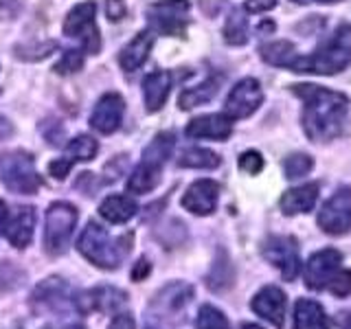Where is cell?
I'll return each instance as SVG.
<instances>
[{"mask_svg":"<svg viewBox=\"0 0 351 329\" xmlns=\"http://www.w3.org/2000/svg\"><path fill=\"white\" fill-rule=\"evenodd\" d=\"M149 270H152V263L147 259H141L136 263V268L132 270V279H134V281H143L149 274Z\"/></svg>","mask_w":351,"mask_h":329,"instance_id":"42","label":"cell"},{"mask_svg":"<svg viewBox=\"0 0 351 329\" xmlns=\"http://www.w3.org/2000/svg\"><path fill=\"white\" fill-rule=\"evenodd\" d=\"M316 200H318V184L307 182L285 191L279 200V206L285 215H299V213H310Z\"/></svg>","mask_w":351,"mask_h":329,"instance_id":"19","label":"cell"},{"mask_svg":"<svg viewBox=\"0 0 351 329\" xmlns=\"http://www.w3.org/2000/svg\"><path fill=\"white\" fill-rule=\"evenodd\" d=\"M314 162L307 154H292V156L285 158L283 162V171H285V178L288 180H296V178H303L312 171Z\"/></svg>","mask_w":351,"mask_h":329,"instance_id":"32","label":"cell"},{"mask_svg":"<svg viewBox=\"0 0 351 329\" xmlns=\"http://www.w3.org/2000/svg\"><path fill=\"white\" fill-rule=\"evenodd\" d=\"M340 263H343V255L334 248H325V250L314 252V255L307 259L305 270H303L305 285L310 290L327 288V283L332 281V277L340 270Z\"/></svg>","mask_w":351,"mask_h":329,"instance_id":"11","label":"cell"},{"mask_svg":"<svg viewBox=\"0 0 351 329\" xmlns=\"http://www.w3.org/2000/svg\"><path fill=\"white\" fill-rule=\"evenodd\" d=\"M197 329H230L226 316L213 305H202L197 312Z\"/></svg>","mask_w":351,"mask_h":329,"instance_id":"33","label":"cell"},{"mask_svg":"<svg viewBox=\"0 0 351 329\" xmlns=\"http://www.w3.org/2000/svg\"><path fill=\"white\" fill-rule=\"evenodd\" d=\"M217 90H219V77H208V80L202 82L200 86H193V88L182 90L178 103L182 110H191V108H197L202 103H208L217 95Z\"/></svg>","mask_w":351,"mask_h":329,"instance_id":"28","label":"cell"},{"mask_svg":"<svg viewBox=\"0 0 351 329\" xmlns=\"http://www.w3.org/2000/svg\"><path fill=\"white\" fill-rule=\"evenodd\" d=\"M193 296V288L186 283H171L167 288H162L156 299H154V307L162 314H173V312H180L182 307L191 301Z\"/></svg>","mask_w":351,"mask_h":329,"instance_id":"23","label":"cell"},{"mask_svg":"<svg viewBox=\"0 0 351 329\" xmlns=\"http://www.w3.org/2000/svg\"><path fill=\"white\" fill-rule=\"evenodd\" d=\"M180 167H189V169H215L219 167V156L211 149L204 147H191L182 151V156L178 158Z\"/></svg>","mask_w":351,"mask_h":329,"instance_id":"30","label":"cell"},{"mask_svg":"<svg viewBox=\"0 0 351 329\" xmlns=\"http://www.w3.org/2000/svg\"><path fill=\"white\" fill-rule=\"evenodd\" d=\"M160 169L162 167H158V164L141 160V164L130 175L128 189L132 193H138V195H145V193L154 191L158 186V182H160Z\"/></svg>","mask_w":351,"mask_h":329,"instance_id":"26","label":"cell"},{"mask_svg":"<svg viewBox=\"0 0 351 329\" xmlns=\"http://www.w3.org/2000/svg\"><path fill=\"white\" fill-rule=\"evenodd\" d=\"M292 329H329V318L323 310V305L312 299L296 301Z\"/></svg>","mask_w":351,"mask_h":329,"instance_id":"22","label":"cell"},{"mask_svg":"<svg viewBox=\"0 0 351 329\" xmlns=\"http://www.w3.org/2000/svg\"><path fill=\"white\" fill-rule=\"evenodd\" d=\"M206 283H208V288H213V290H224V288H228L230 283H233V268H230L228 259L215 263L211 274H208Z\"/></svg>","mask_w":351,"mask_h":329,"instance_id":"34","label":"cell"},{"mask_svg":"<svg viewBox=\"0 0 351 329\" xmlns=\"http://www.w3.org/2000/svg\"><path fill=\"white\" fill-rule=\"evenodd\" d=\"M318 226L327 235H345L351 230V189L340 186V189L323 204L318 213Z\"/></svg>","mask_w":351,"mask_h":329,"instance_id":"9","label":"cell"},{"mask_svg":"<svg viewBox=\"0 0 351 329\" xmlns=\"http://www.w3.org/2000/svg\"><path fill=\"white\" fill-rule=\"evenodd\" d=\"M171 93V75L167 71H154L143 80V97H145L147 112H158L167 103Z\"/></svg>","mask_w":351,"mask_h":329,"instance_id":"20","label":"cell"},{"mask_svg":"<svg viewBox=\"0 0 351 329\" xmlns=\"http://www.w3.org/2000/svg\"><path fill=\"white\" fill-rule=\"evenodd\" d=\"M277 7V0H246L244 9L248 14H263V11H270Z\"/></svg>","mask_w":351,"mask_h":329,"instance_id":"40","label":"cell"},{"mask_svg":"<svg viewBox=\"0 0 351 329\" xmlns=\"http://www.w3.org/2000/svg\"><path fill=\"white\" fill-rule=\"evenodd\" d=\"M130 246H132V235L110 237L108 230L104 226H99L97 222H88L80 241H77V250L90 263L104 270L119 268L128 257Z\"/></svg>","mask_w":351,"mask_h":329,"instance_id":"3","label":"cell"},{"mask_svg":"<svg viewBox=\"0 0 351 329\" xmlns=\"http://www.w3.org/2000/svg\"><path fill=\"white\" fill-rule=\"evenodd\" d=\"M123 112H125L123 97L119 93H106L93 110L90 125L99 134H112V132L119 130L121 121H123Z\"/></svg>","mask_w":351,"mask_h":329,"instance_id":"13","label":"cell"},{"mask_svg":"<svg viewBox=\"0 0 351 329\" xmlns=\"http://www.w3.org/2000/svg\"><path fill=\"white\" fill-rule=\"evenodd\" d=\"M189 0H158L147 7V20L152 29L160 36L182 38L186 31V14H189Z\"/></svg>","mask_w":351,"mask_h":329,"instance_id":"7","label":"cell"},{"mask_svg":"<svg viewBox=\"0 0 351 329\" xmlns=\"http://www.w3.org/2000/svg\"><path fill=\"white\" fill-rule=\"evenodd\" d=\"M263 101V90L257 80L246 77V80L237 82L224 101V114L228 119H246L252 112H257V108Z\"/></svg>","mask_w":351,"mask_h":329,"instance_id":"10","label":"cell"},{"mask_svg":"<svg viewBox=\"0 0 351 329\" xmlns=\"http://www.w3.org/2000/svg\"><path fill=\"white\" fill-rule=\"evenodd\" d=\"M259 53H261L263 62H268L270 66H279V69H292V64L296 62V58H299L294 44L288 40L263 44V47L259 49Z\"/></svg>","mask_w":351,"mask_h":329,"instance_id":"27","label":"cell"},{"mask_svg":"<svg viewBox=\"0 0 351 329\" xmlns=\"http://www.w3.org/2000/svg\"><path fill=\"white\" fill-rule=\"evenodd\" d=\"M108 329H136V323H134V318L128 316V314H119L112 323H110Z\"/></svg>","mask_w":351,"mask_h":329,"instance_id":"41","label":"cell"},{"mask_svg":"<svg viewBox=\"0 0 351 329\" xmlns=\"http://www.w3.org/2000/svg\"><path fill=\"white\" fill-rule=\"evenodd\" d=\"M33 301H36V305H42L44 310H64L73 299L69 296V285L62 279H49L36 290Z\"/></svg>","mask_w":351,"mask_h":329,"instance_id":"24","label":"cell"},{"mask_svg":"<svg viewBox=\"0 0 351 329\" xmlns=\"http://www.w3.org/2000/svg\"><path fill=\"white\" fill-rule=\"evenodd\" d=\"M343 329H351V316H347V314L343 318Z\"/></svg>","mask_w":351,"mask_h":329,"instance_id":"46","label":"cell"},{"mask_svg":"<svg viewBox=\"0 0 351 329\" xmlns=\"http://www.w3.org/2000/svg\"><path fill=\"white\" fill-rule=\"evenodd\" d=\"M125 14H128V7H125L123 0H108V3H106V16H108V20H112V22L123 20Z\"/></svg>","mask_w":351,"mask_h":329,"instance_id":"39","label":"cell"},{"mask_svg":"<svg viewBox=\"0 0 351 329\" xmlns=\"http://www.w3.org/2000/svg\"><path fill=\"white\" fill-rule=\"evenodd\" d=\"M33 226H36V211L31 206H16L7 215L5 233L11 246L27 248L33 237Z\"/></svg>","mask_w":351,"mask_h":329,"instance_id":"17","label":"cell"},{"mask_svg":"<svg viewBox=\"0 0 351 329\" xmlns=\"http://www.w3.org/2000/svg\"><path fill=\"white\" fill-rule=\"evenodd\" d=\"M97 5L93 0H86V3L75 5L69 16L64 18V36L75 38L82 42V47L86 49V53L97 55L101 51V36H99L97 29Z\"/></svg>","mask_w":351,"mask_h":329,"instance_id":"6","label":"cell"},{"mask_svg":"<svg viewBox=\"0 0 351 329\" xmlns=\"http://www.w3.org/2000/svg\"><path fill=\"white\" fill-rule=\"evenodd\" d=\"M261 255L268 263L277 268L285 281L296 279V274L301 270V257L299 246H296L294 237L288 235H270L261 244Z\"/></svg>","mask_w":351,"mask_h":329,"instance_id":"8","label":"cell"},{"mask_svg":"<svg viewBox=\"0 0 351 329\" xmlns=\"http://www.w3.org/2000/svg\"><path fill=\"white\" fill-rule=\"evenodd\" d=\"M296 5H312V3H338V0H292Z\"/></svg>","mask_w":351,"mask_h":329,"instance_id":"45","label":"cell"},{"mask_svg":"<svg viewBox=\"0 0 351 329\" xmlns=\"http://www.w3.org/2000/svg\"><path fill=\"white\" fill-rule=\"evenodd\" d=\"M82 66H84V55L80 49H71V51H66L62 55V60L55 64V73L58 75H73L77 71H82Z\"/></svg>","mask_w":351,"mask_h":329,"instance_id":"35","label":"cell"},{"mask_svg":"<svg viewBox=\"0 0 351 329\" xmlns=\"http://www.w3.org/2000/svg\"><path fill=\"white\" fill-rule=\"evenodd\" d=\"M22 9H25V0H0V18L3 20H16Z\"/></svg>","mask_w":351,"mask_h":329,"instance_id":"38","label":"cell"},{"mask_svg":"<svg viewBox=\"0 0 351 329\" xmlns=\"http://www.w3.org/2000/svg\"><path fill=\"white\" fill-rule=\"evenodd\" d=\"M44 329H82V325L80 323H66V325H49Z\"/></svg>","mask_w":351,"mask_h":329,"instance_id":"44","label":"cell"},{"mask_svg":"<svg viewBox=\"0 0 351 329\" xmlns=\"http://www.w3.org/2000/svg\"><path fill=\"white\" fill-rule=\"evenodd\" d=\"M97 141L93 136H88V134H80V136H75L69 145H66V151H64V156L58 158V160H53L49 164V171L53 178H66L71 171V167L75 162H88V160H93L97 156Z\"/></svg>","mask_w":351,"mask_h":329,"instance_id":"12","label":"cell"},{"mask_svg":"<svg viewBox=\"0 0 351 329\" xmlns=\"http://www.w3.org/2000/svg\"><path fill=\"white\" fill-rule=\"evenodd\" d=\"M77 224V208L69 202H53L44 219V250L49 255H62L69 248Z\"/></svg>","mask_w":351,"mask_h":329,"instance_id":"5","label":"cell"},{"mask_svg":"<svg viewBox=\"0 0 351 329\" xmlns=\"http://www.w3.org/2000/svg\"><path fill=\"white\" fill-rule=\"evenodd\" d=\"M7 215H9V208H7V204L3 200H0V235H3V230H5Z\"/></svg>","mask_w":351,"mask_h":329,"instance_id":"43","label":"cell"},{"mask_svg":"<svg viewBox=\"0 0 351 329\" xmlns=\"http://www.w3.org/2000/svg\"><path fill=\"white\" fill-rule=\"evenodd\" d=\"M224 40L233 47H241L248 42V20L244 18L241 11H230V16L224 25Z\"/></svg>","mask_w":351,"mask_h":329,"instance_id":"31","label":"cell"},{"mask_svg":"<svg viewBox=\"0 0 351 329\" xmlns=\"http://www.w3.org/2000/svg\"><path fill=\"white\" fill-rule=\"evenodd\" d=\"M285 305H288L285 292L281 288H277V285H266V288L255 294V299H252V303H250L252 312L259 314L261 318H266V321L272 323L277 329L283 327Z\"/></svg>","mask_w":351,"mask_h":329,"instance_id":"14","label":"cell"},{"mask_svg":"<svg viewBox=\"0 0 351 329\" xmlns=\"http://www.w3.org/2000/svg\"><path fill=\"white\" fill-rule=\"evenodd\" d=\"M327 288L334 296H338V299H345V296H349L351 294V270L340 268L332 277V281L327 283Z\"/></svg>","mask_w":351,"mask_h":329,"instance_id":"36","label":"cell"},{"mask_svg":"<svg viewBox=\"0 0 351 329\" xmlns=\"http://www.w3.org/2000/svg\"><path fill=\"white\" fill-rule=\"evenodd\" d=\"M239 169L241 171H246L250 175H255L263 169V158H261V154L259 151H244L239 156Z\"/></svg>","mask_w":351,"mask_h":329,"instance_id":"37","label":"cell"},{"mask_svg":"<svg viewBox=\"0 0 351 329\" xmlns=\"http://www.w3.org/2000/svg\"><path fill=\"white\" fill-rule=\"evenodd\" d=\"M184 134L189 138H211V141H226L233 134V123L226 114H204L195 117L186 123Z\"/></svg>","mask_w":351,"mask_h":329,"instance_id":"16","label":"cell"},{"mask_svg":"<svg viewBox=\"0 0 351 329\" xmlns=\"http://www.w3.org/2000/svg\"><path fill=\"white\" fill-rule=\"evenodd\" d=\"M219 184L215 180H195L182 195V206L193 215H211L217 208Z\"/></svg>","mask_w":351,"mask_h":329,"instance_id":"15","label":"cell"},{"mask_svg":"<svg viewBox=\"0 0 351 329\" xmlns=\"http://www.w3.org/2000/svg\"><path fill=\"white\" fill-rule=\"evenodd\" d=\"M0 180L9 191L20 195H31L38 191L42 178L36 171L33 158L27 151H7L0 156Z\"/></svg>","mask_w":351,"mask_h":329,"instance_id":"4","label":"cell"},{"mask_svg":"<svg viewBox=\"0 0 351 329\" xmlns=\"http://www.w3.org/2000/svg\"><path fill=\"white\" fill-rule=\"evenodd\" d=\"M241 329H261L259 325H252V323H244L241 325Z\"/></svg>","mask_w":351,"mask_h":329,"instance_id":"47","label":"cell"},{"mask_svg":"<svg viewBox=\"0 0 351 329\" xmlns=\"http://www.w3.org/2000/svg\"><path fill=\"white\" fill-rule=\"evenodd\" d=\"M125 303L128 294L123 290H117L112 285H101V288H93L88 294H84V299L80 301V310H99L104 314H117Z\"/></svg>","mask_w":351,"mask_h":329,"instance_id":"18","label":"cell"},{"mask_svg":"<svg viewBox=\"0 0 351 329\" xmlns=\"http://www.w3.org/2000/svg\"><path fill=\"white\" fill-rule=\"evenodd\" d=\"M173 145H176V138H173L171 132H160V134L154 136V141L149 143L145 149H143V158L141 160L162 167L165 160L171 156Z\"/></svg>","mask_w":351,"mask_h":329,"instance_id":"29","label":"cell"},{"mask_svg":"<svg viewBox=\"0 0 351 329\" xmlns=\"http://www.w3.org/2000/svg\"><path fill=\"white\" fill-rule=\"evenodd\" d=\"M138 211V204L130 195H108L99 206V213L112 224H125Z\"/></svg>","mask_w":351,"mask_h":329,"instance_id":"25","label":"cell"},{"mask_svg":"<svg viewBox=\"0 0 351 329\" xmlns=\"http://www.w3.org/2000/svg\"><path fill=\"white\" fill-rule=\"evenodd\" d=\"M292 93L305 103L303 130L312 143H329L343 134L349 114V99L343 93L312 84L292 86Z\"/></svg>","mask_w":351,"mask_h":329,"instance_id":"1","label":"cell"},{"mask_svg":"<svg viewBox=\"0 0 351 329\" xmlns=\"http://www.w3.org/2000/svg\"><path fill=\"white\" fill-rule=\"evenodd\" d=\"M154 47V33L152 31H141L138 36H134V40H130L123 51L119 53V66L125 73L138 71L143 64H145L147 55Z\"/></svg>","mask_w":351,"mask_h":329,"instance_id":"21","label":"cell"},{"mask_svg":"<svg viewBox=\"0 0 351 329\" xmlns=\"http://www.w3.org/2000/svg\"><path fill=\"white\" fill-rule=\"evenodd\" d=\"M351 62V25H343L334 31L321 49L312 55L296 58L292 64V73H316V75H336L345 71Z\"/></svg>","mask_w":351,"mask_h":329,"instance_id":"2","label":"cell"}]
</instances>
